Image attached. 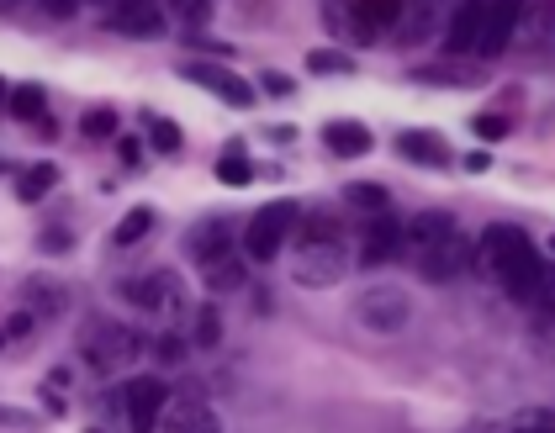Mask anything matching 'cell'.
I'll return each instance as SVG.
<instances>
[{
  "label": "cell",
  "mask_w": 555,
  "mask_h": 433,
  "mask_svg": "<svg viewBox=\"0 0 555 433\" xmlns=\"http://www.w3.org/2000/svg\"><path fill=\"white\" fill-rule=\"evenodd\" d=\"M476 254L492 265V275L503 280V291L513 301H540L545 296V265H540V254H534V243H529L524 228L492 222V228L476 238Z\"/></svg>",
  "instance_id": "cell-1"
},
{
  "label": "cell",
  "mask_w": 555,
  "mask_h": 433,
  "mask_svg": "<svg viewBox=\"0 0 555 433\" xmlns=\"http://www.w3.org/2000/svg\"><path fill=\"white\" fill-rule=\"evenodd\" d=\"M296 217H302V206H296V201H270V206H259V212L249 217V228H244V254L254 259V265H270V259L281 254L286 233L296 228Z\"/></svg>",
  "instance_id": "cell-2"
},
{
  "label": "cell",
  "mask_w": 555,
  "mask_h": 433,
  "mask_svg": "<svg viewBox=\"0 0 555 433\" xmlns=\"http://www.w3.org/2000/svg\"><path fill=\"white\" fill-rule=\"evenodd\" d=\"M355 317L370 333H402L407 317H413V296H407L402 286H370L355 301Z\"/></svg>",
  "instance_id": "cell-3"
},
{
  "label": "cell",
  "mask_w": 555,
  "mask_h": 433,
  "mask_svg": "<svg viewBox=\"0 0 555 433\" xmlns=\"http://www.w3.org/2000/svg\"><path fill=\"white\" fill-rule=\"evenodd\" d=\"M344 280V249L333 238H302V254H296V286H339Z\"/></svg>",
  "instance_id": "cell-4"
},
{
  "label": "cell",
  "mask_w": 555,
  "mask_h": 433,
  "mask_svg": "<svg viewBox=\"0 0 555 433\" xmlns=\"http://www.w3.org/2000/svg\"><path fill=\"white\" fill-rule=\"evenodd\" d=\"M471 265H476V243L460 238V233L439 238V243H423V259H418L423 280H460Z\"/></svg>",
  "instance_id": "cell-5"
},
{
  "label": "cell",
  "mask_w": 555,
  "mask_h": 433,
  "mask_svg": "<svg viewBox=\"0 0 555 433\" xmlns=\"http://www.w3.org/2000/svg\"><path fill=\"white\" fill-rule=\"evenodd\" d=\"M80 349H85V360L96 370H111V365H127L138 354V333H127L117 323H90L85 338H80Z\"/></svg>",
  "instance_id": "cell-6"
},
{
  "label": "cell",
  "mask_w": 555,
  "mask_h": 433,
  "mask_svg": "<svg viewBox=\"0 0 555 433\" xmlns=\"http://www.w3.org/2000/svg\"><path fill=\"white\" fill-rule=\"evenodd\" d=\"M180 74H185L191 85L212 90L217 101L238 106V111H249V106H254V90H249V80H238V74H233V69H222V64H180Z\"/></svg>",
  "instance_id": "cell-7"
},
{
  "label": "cell",
  "mask_w": 555,
  "mask_h": 433,
  "mask_svg": "<svg viewBox=\"0 0 555 433\" xmlns=\"http://www.w3.org/2000/svg\"><path fill=\"white\" fill-rule=\"evenodd\" d=\"M164 402H170V386H164L159 375H138V381L122 386V407H127V423L133 428H154Z\"/></svg>",
  "instance_id": "cell-8"
},
{
  "label": "cell",
  "mask_w": 555,
  "mask_h": 433,
  "mask_svg": "<svg viewBox=\"0 0 555 433\" xmlns=\"http://www.w3.org/2000/svg\"><path fill=\"white\" fill-rule=\"evenodd\" d=\"M518 16H524V0H487V22H481V37H476L481 59H497V53L508 48Z\"/></svg>",
  "instance_id": "cell-9"
},
{
  "label": "cell",
  "mask_w": 555,
  "mask_h": 433,
  "mask_svg": "<svg viewBox=\"0 0 555 433\" xmlns=\"http://www.w3.org/2000/svg\"><path fill=\"white\" fill-rule=\"evenodd\" d=\"M402 222L397 217H386V212H376L370 217V228H365V243H360V265H386V259H397L402 254Z\"/></svg>",
  "instance_id": "cell-10"
},
{
  "label": "cell",
  "mask_w": 555,
  "mask_h": 433,
  "mask_svg": "<svg viewBox=\"0 0 555 433\" xmlns=\"http://www.w3.org/2000/svg\"><path fill=\"white\" fill-rule=\"evenodd\" d=\"M111 27L122 37H159L164 32V11L154 0H111Z\"/></svg>",
  "instance_id": "cell-11"
},
{
  "label": "cell",
  "mask_w": 555,
  "mask_h": 433,
  "mask_svg": "<svg viewBox=\"0 0 555 433\" xmlns=\"http://www.w3.org/2000/svg\"><path fill=\"white\" fill-rule=\"evenodd\" d=\"M481 22H487V0H460L450 16V32H444V48L450 53H476Z\"/></svg>",
  "instance_id": "cell-12"
},
{
  "label": "cell",
  "mask_w": 555,
  "mask_h": 433,
  "mask_svg": "<svg viewBox=\"0 0 555 433\" xmlns=\"http://www.w3.org/2000/svg\"><path fill=\"white\" fill-rule=\"evenodd\" d=\"M122 296L143 312H164L170 301L180 296V280L175 275H143V280H122Z\"/></svg>",
  "instance_id": "cell-13"
},
{
  "label": "cell",
  "mask_w": 555,
  "mask_h": 433,
  "mask_svg": "<svg viewBox=\"0 0 555 433\" xmlns=\"http://www.w3.org/2000/svg\"><path fill=\"white\" fill-rule=\"evenodd\" d=\"M323 143H328V154H339V159H365L370 148H376V138H370L365 122H328Z\"/></svg>",
  "instance_id": "cell-14"
},
{
  "label": "cell",
  "mask_w": 555,
  "mask_h": 433,
  "mask_svg": "<svg viewBox=\"0 0 555 433\" xmlns=\"http://www.w3.org/2000/svg\"><path fill=\"white\" fill-rule=\"evenodd\" d=\"M397 154H402L407 164H429V169L450 164V148H444L439 133H402V138H397Z\"/></svg>",
  "instance_id": "cell-15"
},
{
  "label": "cell",
  "mask_w": 555,
  "mask_h": 433,
  "mask_svg": "<svg viewBox=\"0 0 555 433\" xmlns=\"http://www.w3.org/2000/svg\"><path fill=\"white\" fill-rule=\"evenodd\" d=\"M228 243H233V228H228L222 217H207V222H201V228L191 233V254L201 259V265H207V259L228 254Z\"/></svg>",
  "instance_id": "cell-16"
},
{
  "label": "cell",
  "mask_w": 555,
  "mask_h": 433,
  "mask_svg": "<svg viewBox=\"0 0 555 433\" xmlns=\"http://www.w3.org/2000/svg\"><path fill=\"white\" fill-rule=\"evenodd\" d=\"M53 185H59V169H53V164H32V169L16 175V201H43Z\"/></svg>",
  "instance_id": "cell-17"
},
{
  "label": "cell",
  "mask_w": 555,
  "mask_h": 433,
  "mask_svg": "<svg viewBox=\"0 0 555 433\" xmlns=\"http://www.w3.org/2000/svg\"><path fill=\"white\" fill-rule=\"evenodd\" d=\"M402 233L413 238V243H439V238H450V233H455V217H450V212H418Z\"/></svg>",
  "instance_id": "cell-18"
},
{
  "label": "cell",
  "mask_w": 555,
  "mask_h": 433,
  "mask_svg": "<svg viewBox=\"0 0 555 433\" xmlns=\"http://www.w3.org/2000/svg\"><path fill=\"white\" fill-rule=\"evenodd\" d=\"M201 275H207V291H238L244 286V265H238L233 254H217L201 265Z\"/></svg>",
  "instance_id": "cell-19"
},
{
  "label": "cell",
  "mask_w": 555,
  "mask_h": 433,
  "mask_svg": "<svg viewBox=\"0 0 555 433\" xmlns=\"http://www.w3.org/2000/svg\"><path fill=\"white\" fill-rule=\"evenodd\" d=\"M154 233V206H133V212H127L122 222H117V233H111V243H117V249H133L138 238H148Z\"/></svg>",
  "instance_id": "cell-20"
},
{
  "label": "cell",
  "mask_w": 555,
  "mask_h": 433,
  "mask_svg": "<svg viewBox=\"0 0 555 433\" xmlns=\"http://www.w3.org/2000/svg\"><path fill=\"white\" fill-rule=\"evenodd\" d=\"M6 106H11V117H22V122H43L48 96H43V85H16V90H6Z\"/></svg>",
  "instance_id": "cell-21"
},
{
  "label": "cell",
  "mask_w": 555,
  "mask_h": 433,
  "mask_svg": "<svg viewBox=\"0 0 555 433\" xmlns=\"http://www.w3.org/2000/svg\"><path fill=\"white\" fill-rule=\"evenodd\" d=\"M217 180H222V185H233V191H238V185H249V180H254V164H249L244 154H238V148H228V154L217 159Z\"/></svg>",
  "instance_id": "cell-22"
},
{
  "label": "cell",
  "mask_w": 555,
  "mask_h": 433,
  "mask_svg": "<svg viewBox=\"0 0 555 433\" xmlns=\"http://www.w3.org/2000/svg\"><path fill=\"white\" fill-rule=\"evenodd\" d=\"M148 143L159 148V154H180V143H185V133L170 122V117H148Z\"/></svg>",
  "instance_id": "cell-23"
},
{
  "label": "cell",
  "mask_w": 555,
  "mask_h": 433,
  "mask_svg": "<svg viewBox=\"0 0 555 433\" xmlns=\"http://www.w3.org/2000/svg\"><path fill=\"white\" fill-rule=\"evenodd\" d=\"M307 69L312 74H355V59L339 48H318V53H307Z\"/></svg>",
  "instance_id": "cell-24"
},
{
  "label": "cell",
  "mask_w": 555,
  "mask_h": 433,
  "mask_svg": "<svg viewBox=\"0 0 555 433\" xmlns=\"http://www.w3.org/2000/svg\"><path fill=\"white\" fill-rule=\"evenodd\" d=\"M344 201H349V206H360V212H386V201H392V196H386L381 185L360 180V185H349V191H344Z\"/></svg>",
  "instance_id": "cell-25"
},
{
  "label": "cell",
  "mask_w": 555,
  "mask_h": 433,
  "mask_svg": "<svg viewBox=\"0 0 555 433\" xmlns=\"http://www.w3.org/2000/svg\"><path fill=\"white\" fill-rule=\"evenodd\" d=\"M80 133H85V138H111V133H117V111H106V106L85 111V117H80Z\"/></svg>",
  "instance_id": "cell-26"
},
{
  "label": "cell",
  "mask_w": 555,
  "mask_h": 433,
  "mask_svg": "<svg viewBox=\"0 0 555 433\" xmlns=\"http://www.w3.org/2000/svg\"><path fill=\"white\" fill-rule=\"evenodd\" d=\"M170 11L180 16L185 27H207L212 22V0H170Z\"/></svg>",
  "instance_id": "cell-27"
},
{
  "label": "cell",
  "mask_w": 555,
  "mask_h": 433,
  "mask_svg": "<svg viewBox=\"0 0 555 433\" xmlns=\"http://www.w3.org/2000/svg\"><path fill=\"white\" fill-rule=\"evenodd\" d=\"M217 338H222L217 307H201V317H196V344H201V349H217Z\"/></svg>",
  "instance_id": "cell-28"
},
{
  "label": "cell",
  "mask_w": 555,
  "mask_h": 433,
  "mask_svg": "<svg viewBox=\"0 0 555 433\" xmlns=\"http://www.w3.org/2000/svg\"><path fill=\"white\" fill-rule=\"evenodd\" d=\"M27 301H37V312H59V307H64V291L48 286V280H32V286H27Z\"/></svg>",
  "instance_id": "cell-29"
},
{
  "label": "cell",
  "mask_w": 555,
  "mask_h": 433,
  "mask_svg": "<svg viewBox=\"0 0 555 433\" xmlns=\"http://www.w3.org/2000/svg\"><path fill=\"white\" fill-rule=\"evenodd\" d=\"M471 133L497 143V138H508V117H471Z\"/></svg>",
  "instance_id": "cell-30"
},
{
  "label": "cell",
  "mask_w": 555,
  "mask_h": 433,
  "mask_svg": "<svg viewBox=\"0 0 555 433\" xmlns=\"http://www.w3.org/2000/svg\"><path fill=\"white\" fill-rule=\"evenodd\" d=\"M69 243H74V238H69L64 228H48L43 238H37V249H43V254H64V249H69Z\"/></svg>",
  "instance_id": "cell-31"
},
{
  "label": "cell",
  "mask_w": 555,
  "mask_h": 433,
  "mask_svg": "<svg viewBox=\"0 0 555 433\" xmlns=\"http://www.w3.org/2000/svg\"><path fill=\"white\" fill-rule=\"evenodd\" d=\"M117 154H122V164H138V159H143V148H138V138H122V143H117Z\"/></svg>",
  "instance_id": "cell-32"
},
{
  "label": "cell",
  "mask_w": 555,
  "mask_h": 433,
  "mask_svg": "<svg viewBox=\"0 0 555 433\" xmlns=\"http://www.w3.org/2000/svg\"><path fill=\"white\" fill-rule=\"evenodd\" d=\"M518 423H524V428H555V412H524Z\"/></svg>",
  "instance_id": "cell-33"
},
{
  "label": "cell",
  "mask_w": 555,
  "mask_h": 433,
  "mask_svg": "<svg viewBox=\"0 0 555 433\" xmlns=\"http://www.w3.org/2000/svg\"><path fill=\"white\" fill-rule=\"evenodd\" d=\"M265 90H270V96H291V80H286V74H265Z\"/></svg>",
  "instance_id": "cell-34"
},
{
  "label": "cell",
  "mask_w": 555,
  "mask_h": 433,
  "mask_svg": "<svg viewBox=\"0 0 555 433\" xmlns=\"http://www.w3.org/2000/svg\"><path fill=\"white\" fill-rule=\"evenodd\" d=\"M460 164H466V169H471V175H481V169H492V154H481V148H476V154H466V159H460Z\"/></svg>",
  "instance_id": "cell-35"
},
{
  "label": "cell",
  "mask_w": 555,
  "mask_h": 433,
  "mask_svg": "<svg viewBox=\"0 0 555 433\" xmlns=\"http://www.w3.org/2000/svg\"><path fill=\"white\" fill-rule=\"evenodd\" d=\"M159 360H180V338H159Z\"/></svg>",
  "instance_id": "cell-36"
},
{
  "label": "cell",
  "mask_w": 555,
  "mask_h": 433,
  "mask_svg": "<svg viewBox=\"0 0 555 433\" xmlns=\"http://www.w3.org/2000/svg\"><path fill=\"white\" fill-rule=\"evenodd\" d=\"M43 6H48L53 16H74V6H80V0H43Z\"/></svg>",
  "instance_id": "cell-37"
},
{
  "label": "cell",
  "mask_w": 555,
  "mask_h": 433,
  "mask_svg": "<svg viewBox=\"0 0 555 433\" xmlns=\"http://www.w3.org/2000/svg\"><path fill=\"white\" fill-rule=\"evenodd\" d=\"M540 301H550V312H555V275H550V270H545V296H540Z\"/></svg>",
  "instance_id": "cell-38"
},
{
  "label": "cell",
  "mask_w": 555,
  "mask_h": 433,
  "mask_svg": "<svg viewBox=\"0 0 555 433\" xmlns=\"http://www.w3.org/2000/svg\"><path fill=\"white\" fill-rule=\"evenodd\" d=\"M16 6H22V0H0V16H6V11H16Z\"/></svg>",
  "instance_id": "cell-39"
},
{
  "label": "cell",
  "mask_w": 555,
  "mask_h": 433,
  "mask_svg": "<svg viewBox=\"0 0 555 433\" xmlns=\"http://www.w3.org/2000/svg\"><path fill=\"white\" fill-rule=\"evenodd\" d=\"M0 111H6V80H0Z\"/></svg>",
  "instance_id": "cell-40"
},
{
  "label": "cell",
  "mask_w": 555,
  "mask_h": 433,
  "mask_svg": "<svg viewBox=\"0 0 555 433\" xmlns=\"http://www.w3.org/2000/svg\"><path fill=\"white\" fill-rule=\"evenodd\" d=\"M550 254H555V238H550Z\"/></svg>",
  "instance_id": "cell-41"
},
{
  "label": "cell",
  "mask_w": 555,
  "mask_h": 433,
  "mask_svg": "<svg viewBox=\"0 0 555 433\" xmlns=\"http://www.w3.org/2000/svg\"><path fill=\"white\" fill-rule=\"evenodd\" d=\"M101 6H111V0H101Z\"/></svg>",
  "instance_id": "cell-42"
}]
</instances>
